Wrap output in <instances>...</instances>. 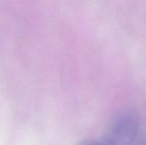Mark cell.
<instances>
[{
  "label": "cell",
  "mask_w": 146,
  "mask_h": 145,
  "mask_svg": "<svg viewBox=\"0 0 146 145\" xmlns=\"http://www.w3.org/2000/svg\"><path fill=\"white\" fill-rule=\"evenodd\" d=\"M144 145H146V138H145V144H144Z\"/></svg>",
  "instance_id": "3957f363"
},
{
  "label": "cell",
  "mask_w": 146,
  "mask_h": 145,
  "mask_svg": "<svg viewBox=\"0 0 146 145\" xmlns=\"http://www.w3.org/2000/svg\"><path fill=\"white\" fill-rule=\"evenodd\" d=\"M79 145H96V141H86Z\"/></svg>",
  "instance_id": "7a4b0ae2"
},
{
  "label": "cell",
  "mask_w": 146,
  "mask_h": 145,
  "mask_svg": "<svg viewBox=\"0 0 146 145\" xmlns=\"http://www.w3.org/2000/svg\"><path fill=\"white\" fill-rule=\"evenodd\" d=\"M140 127V118L133 111L124 112L115 118L105 137L104 145H131L136 138Z\"/></svg>",
  "instance_id": "6da1fadb"
}]
</instances>
